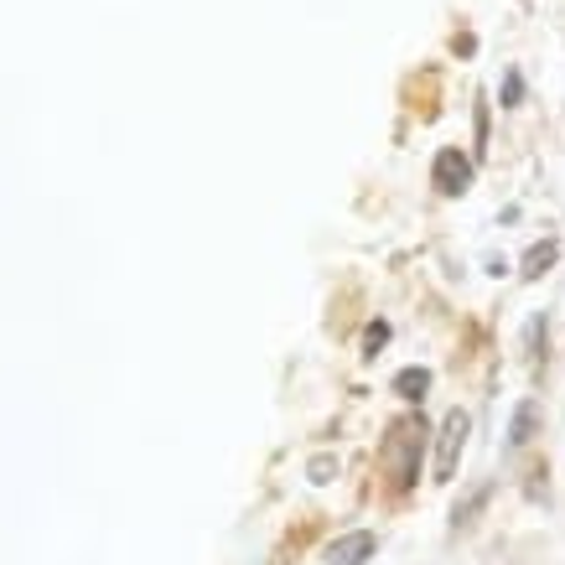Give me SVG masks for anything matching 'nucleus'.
Instances as JSON below:
<instances>
[{"instance_id":"f03ea898","label":"nucleus","mask_w":565,"mask_h":565,"mask_svg":"<svg viewBox=\"0 0 565 565\" xmlns=\"http://www.w3.org/2000/svg\"><path fill=\"white\" fill-rule=\"evenodd\" d=\"M472 436V415L467 411H446L441 436H436V482H451L457 462H462V446Z\"/></svg>"},{"instance_id":"6e6552de","label":"nucleus","mask_w":565,"mask_h":565,"mask_svg":"<svg viewBox=\"0 0 565 565\" xmlns=\"http://www.w3.org/2000/svg\"><path fill=\"white\" fill-rule=\"evenodd\" d=\"M488 493H493V488L482 482V488H478V493H472V498H467V503H457V524H462V519H472V514H478V509H482V498H488Z\"/></svg>"},{"instance_id":"39448f33","label":"nucleus","mask_w":565,"mask_h":565,"mask_svg":"<svg viewBox=\"0 0 565 565\" xmlns=\"http://www.w3.org/2000/svg\"><path fill=\"white\" fill-rule=\"evenodd\" d=\"M534 426H540V405L534 399H524L514 411V426H509V446H530L534 441Z\"/></svg>"},{"instance_id":"9d476101","label":"nucleus","mask_w":565,"mask_h":565,"mask_svg":"<svg viewBox=\"0 0 565 565\" xmlns=\"http://www.w3.org/2000/svg\"><path fill=\"white\" fill-rule=\"evenodd\" d=\"M519 94H524V78L509 73V78H503V104H519Z\"/></svg>"},{"instance_id":"20e7f679","label":"nucleus","mask_w":565,"mask_h":565,"mask_svg":"<svg viewBox=\"0 0 565 565\" xmlns=\"http://www.w3.org/2000/svg\"><path fill=\"white\" fill-rule=\"evenodd\" d=\"M374 534L369 530H353V534H343V540H332L327 545V565H363L369 555H374Z\"/></svg>"},{"instance_id":"1a4fd4ad","label":"nucleus","mask_w":565,"mask_h":565,"mask_svg":"<svg viewBox=\"0 0 565 565\" xmlns=\"http://www.w3.org/2000/svg\"><path fill=\"white\" fill-rule=\"evenodd\" d=\"M332 472H338L332 457H317V462H311V482H332Z\"/></svg>"},{"instance_id":"9b49d317","label":"nucleus","mask_w":565,"mask_h":565,"mask_svg":"<svg viewBox=\"0 0 565 565\" xmlns=\"http://www.w3.org/2000/svg\"><path fill=\"white\" fill-rule=\"evenodd\" d=\"M384 338H390V327H384V322H374V327H369V348H379V343H384Z\"/></svg>"},{"instance_id":"7ed1b4c3","label":"nucleus","mask_w":565,"mask_h":565,"mask_svg":"<svg viewBox=\"0 0 565 565\" xmlns=\"http://www.w3.org/2000/svg\"><path fill=\"white\" fill-rule=\"evenodd\" d=\"M430 182H436V192H446V198H462V192L472 188V161H467L457 146H446V151L436 156V167H430Z\"/></svg>"},{"instance_id":"423d86ee","label":"nucleus","mask_w":565,"mask_h":565,"mask_svg":"<svg viewBox=\"0 0 565 565\" xmlns=\"http://www.w3.org/2000/svg\"><path fill=\"white\" fill-rule=\"evenodd\" d=\"M555 259H561V244H555V239L534 244L530 255H524V280H540V275H545L550 265H555Z\"/></svg>"},{"instance_id":"0eeeda50","label":"nucleus","mask_w":565,"mask_h":565,"mask_svg":"<svg viewBox=\"0 0 565 565\" xmlns=\"http://www.w3.org/2000/svg\"><path fill=\"white\" fill-rule=\"evenodd\" d=\"M430 390V369H405V374H394V394H405V399H426Z\"/></svg>"},{"instance_id":"f257e3e1","label":"nucleus","mask_w":565,"mask_h":565,"mask_svg":"<svg viewBox=\"0 0 565 565\" xmlns=\"http://www.w3.org/2000/svg\"><path fill=\"white\" fill-rule=\"evenodd\" d=\"M420 451H426V420L399 415L390 426V441H384V472H390L394 493L415 488V478H420Z\"/></svg>"}]
</instances>
